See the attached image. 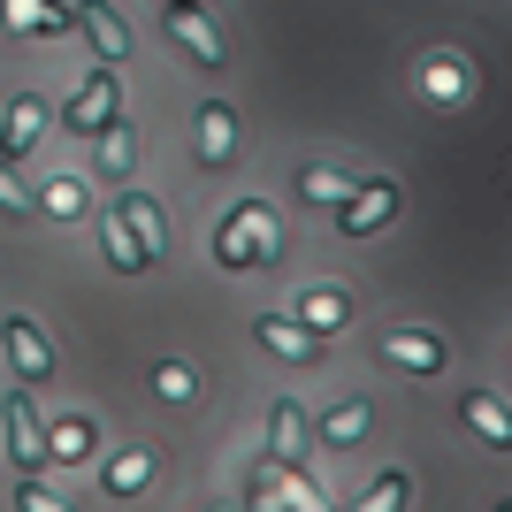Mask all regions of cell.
<instances>
[{"label": "cell", "mask_w": 512, "mask_h": 512, "mask_svg": "<svg viewBox=\"0 0 512 512\" xmlns=\"http://www.w3.org/2000/svg\"><path fill=\"white\" fill-rule=\"evenodd\" d=\"M276 253H283V222H276V207H260V199H245V207H230L214 222V260H222L230 276H253V268H268Z\"/></svg>", "instance_id": "cell-1"}, {"label": "cell", "mask_w": 512, "mask_h": 512, "mask_svg": "<svg viewBox=\"0 0 512 512\" xmlns=\"http://www.w3.org/2000/svg\"><path fill=\"white\" fill-rule=\"evenodd\" d=\"M115 115H123V85H115V62H100V69L85 77V85H77V100L62 107V130L92 138V130H100V123H115Z\"/></svg>", "instance_id": "cell-2"}, {"label": "cell", "mask_w": 512, "mask_h": 512, "mask_svg": "<svg viewBox=\"0 0 512 512\" xmlns=\"http://www.w3.org/2000/svg\"><path fill=\"white\" fill-rule=\"evenodd\" d=\"M0 421H8V459H16V474H39L46 467V421H39V406H31V390H8V398H0Z\"/></svg>", "instance_id": "cell-3"}, {"label": "cell", "mask_w": 512, "mask_h": 512, "mask_svg": "<svg viewBox=\"0 0 512 512\" xmlns=\"http://www.w3.org/2000/svg\"><path fill=\"white\" fill-rule=\"evenodd\" d=\"M0 344H8L16 383H46V375H54V337H46L31 314H8V321H0Z\"/></svg>", "instance_id": "cell-4"}, {"label": "cell", "mask_w": 512, "mask_h": 512, "mask_svg": "<svg viewBox=\"0 0 512 512\" xmlns=\"http://www.w3.org/2000/svg\"><path fill=\"white\" fill-rule=\"evenodd\" d=\"M390 214H398V184H390V176H375V184H352V192L337 199V230H344V237H375Z\"/></svg>", "instance_id": "cell-5"}, {"label": "cell", "mask_w": 512, "mask_h": 512, "mask_svg": "<svg viewBox=\"0 0 512 512\" xmlns=\"http://www.w3.org/2000/svg\"><path fill=\"white\" fill-rule=\"evenodd\" d=\"M161 23H169V39L184 46L199 69H222V62H230V46H222V31L207 23V8H192V0H169V16H161Z\"/></svg>", "instance_id": "cell-6"}, {"label": "cell", "mask_w": 512, "mask_h": 512, "mask_svg": "<svg viewBox=\"0 0 512 512\" xmlns=\"http://www.w3.org/2000/svg\"><path fill=\"white\" fill-rule=\"evenodd\" d=\"M237 161V107L199 100V169H230Z\"/></svg>", "instance_id": "cell-7"}, {"label": "cell", "mask_w": 512, "mask_h": 512, "mask_svg": "<svg viewBox=\"0 0 512 512\" xmlns=\"http://www.w3.org/2000/svg\"><path fill=\"white\" fill-rule=\"evenodd\" d=\"M306 444H314L306 406H299V398H276V406H268V459H276V467H299Z\"/></svg>", "instance_id": "cell-8"}, {"label": "cell", "mask_w": 512, "mask_h": 512, "mask_svg": "<svg viewBox=\"0 0 512 512\" xmlns=\"http://www.w3.org/2000/svg\"><path fill=\"white\" fill-rule=\"evenodd\" d=\"M92 169H100L107 184H130V169H138V130H130L123 115L92 130Z\"/></svg>", "instance_id": "cell-9"}, {"label": "cell", "mask_w": 512, "mask_h": 512, "mask_svg": "<svg viewBox=\"0 0 512 512\" xmlns=\"http://www.w3.org/2000/svg\"><path fill=\"white\" fill-rule=\"evenodd\" d=\"M39 138H46V100L39 92H16V100H8V123H0V161H23Z\"/></svg>", "instance_id": "cell-10"}, {"label": "cell", "mask_w": 512, "mask_h": 512, "mask_svg": "<svg viewBox=\"0 0 512 512\" xmlns=\"http://www.w3.org/2000/svg\"><path fill=\"white\" fill-rule=\"evenodd\" d=\"M77 31L92 39V54H100V62H115V69H123V54H130V23L115 16L107 0H77Z\"/></svg>", "instance_id": "cell-11"}, {"label": "cell", "mask_w": 512, "mask_h": 512, "mask_svg": "<svg viewBox=\"0 0 512 512\" xmlns=\"http://www.w3.org/2000/svg\"><path fill=\"white\" fill-rule=\"evenodd\" d=\"M383 360H390V367H413V375H436L451 352H444V337H436V329H383Z\"/></svg>", "instance_id": "cell-12"}, {"label": "cell", "mask_w": 512, "mask_h": 512, "mask_svg": "<svg viewBox=\"0 0 512 512\" xmlns=\"http://www.w3.org/2000/svg\"><path fill=\"white\" fill-rule=\"evenodd\" d=\"M8 31L16 39H62V31H77V8L69 0H8Z\"/></svg>", "instance_id": "cell-13"}, {"label": "cell", "mask_w": 512, "mask_h": 512, "mask_svg": "<svg viewBox=\"0 0 512 512\" xmlns=\"http://www.w3.org/2000/svg\"><path fill=\"white\" fill-rule=\"evenodd\" d=\"M291 321H299V329H314V337L329 344V329H344V321H352V299H344L337 283H314V291H299Z\"/></svg>", "instance_id": "cell-14"}, {"label": "cell", "mask_w": 512, "mask_h": 512, "mask_svg": "<svg viewBox=\"0 0 512 512\" xmlns=\"http://www.w3.org/2000/svg\"><path fill=\"white\" fill-rule=\"evenodd\" d=\"M92 451H100V428L85 413H62V421H46V459L54 467H85Z\"/></svg>", "instance_id": "cell-15"}, {"label": "cell", "mask_w": 512, "mask_h": 512, "mask_svg": "<svg viewBox=\"0 0 512 512\" xmlns=\"http://www.w3.org/2000/svg\"><path fill=\"white\" fill-rule=\"evenodd\" d=\"M115 207H123L130 237H138V253H146V268H153V260L169 253V222H161V199H146V192H123Z\"/></svg>", "instance_id": "cell-16"}, {"label": "cell", "mask_w": 512, "mask_h": 512, "mask_svg": "<svg viewBox=\"0 0 512 512\" xmlns=\"http://www.w3.org/2000/svg\"><path fill=\"white\" fill-rule=\"evenodd\" d=\"M253 337L268 344L276 360H321V337H314V329H299L291 314H260V321H253Z\"/></svg>", "instance_id": "cell-17"}, {"label": "cell", "mask_w": 512, "mask_h": 512, "mask_svg": "<svg viewBox=\"0 0 512 512\" xmlns=\"http://www.w3.org/2000/svg\"><path fill=\"white\" fill-rule=\"evenodd\" d=\"M459 421H467L482 444H512V413H505L497 390H467V398H459Z\"/></svg>", "instance_id": "cell-18"}, {"label": "cell", "mask_w": 512, "mask_h": 512, "mask_svg": "<svg viewBox=\"0 0 512 512\" xmlns=\"http://www.w3.org/2000/svg\"><path fill=\"white\" fill-rule=\"evenodd\" d=\"M421 92L436 107H459L467 100V62L459 54H421Z\"/></svg>", "instance_id": "cell-19"}, {"label": "cell", "mask_w": 512, "mask_h": 512, "mask_svg": "<svg viewBox=\"0 0 512 512\" xmlns=\"http://www.w3.org/2000/svg\"><path fill=\"white\" fill-rule=\"evenodd\" d=\"M100 253L123 268V276H146V253H138V237H130V222H123V207H107L100 214Z\"/></svg>", "instance_id": "cell-20"}, {"label": "cell", "mask_w": 512, "mask_h": 512, "mask_svg": "<svg viewBox=\"0 0 512 512\" xmlns=\"http://www.w3.org/2000/svg\"><path fill=\"white\" fill-rule=\"evenodd\" d=\"M146 482H153V451H115V459L100 467V490L107 497H138Z\"/></svg>", "instance_id": "cell-21"}, {"label": "cell", "mask_w": 512, "mask_h": 512, "mask_svg": "<svg viewBox=\"0 0 512 512\" xmlns=\"http://www.w3.org/2000/svg\"><path fill=\"white\" fill-rule=\"evenodd\" d=\"M367 421H375V413H367V398H337V406H329V421H321V444L329 451H352L367 436Z\"/></svg>", "instance_id": "cell-22"}, {"label": "cell", "mask_w": 512, "mask_h": 512, "mask_svg": "<svg viewBox=\"0 0 512 512\" xmlns=\"http://www.w3.org/2000/svg\"><path fill=\"white\" fill-rule=\"evenodd\" d=\"M31 214H54V222L85 214V184H77V176H46V184H39V199H31Z\"/></svg>", "instance_id": "cell-23"}, {"label": "cell", "mask_w": 512, "mask_h": 512, "mask_svg": "<svg viewBox=\"0 0 512 512\" xmlns=\"http://www.w3.org/2000/svg\"><path fill=\"white\" fill-rule=\"evenodd\" d=\"M344 192H352V176H344V169H329V161L299 169V199H306V207H337Z\"/></svg>", "instance_id": "cell-24"}, {"label": "cell", "mask_w": 512, "mask_h": 512, "mask_svg": "<svg viewBox=\"0 0 512 512\" xmlns=\"http://www.w3.org/2000/svg\"><path fill=\"white\" fill-rule=\"evenodd\" d=\"M153 398H169V406H192V398H199V375H192L184 360H161V367H153Z\"/></svg>", "instance_id": "cell-25"}, {"label": "cell", "mask_w": 512, "mask_h": 512, "mask_svg": "<svg viewBox=\"0 0 512 512\" xmlns=\"http://www.w3.org/2000/svg\"><path fill=\"white\" fill-rule=\"evenodd\" d=\"M245 497H253V505H283V467L268 459V451H260V467H253V482H245Z\"/></svg>", "instance_id": "cell-26"}, {"label": "cell", "mask_w": 512, "mask_h": 512, "mask_svg": "<svg viewBox=\"0 0 512 512\" xmlns=\"http://www.w3.org/2000/svg\"><path fill=\"white\" fill-rule=\"evenodd\" d=\"M406 490H413V482H406V474H398V467H390L383 482H375V490L360 497V512H398V505H406Z\"/></svg>", "instance_id": "cell-27"}, {"label": "cell", "mask_w": 512, "mask_h": 512, "mask_svg": "<svg viewBox=\"0 0 512 512\" xmlns=\"http://www.w3.org/2000/svg\"><path fill=\"white\" fill-rule=\"evenodd\" d=\"M0 214H31V192L16 184V161H0Z\"/></svg>", "instance_id": "cell-28"}, {"label": "cell", "mask_w": 512, "mask_h": 512, "mask_svg": "<svg viewBox=\"0 0 512 512\" xmlns=\"http://www.w3.org/2000/svg\"><path fill=\"white\" fill-rule=\"evenodd\" d=\"M16 505H23V512H62V497L46 490V482H31V474H23V482H16Z\"/></svg>", "instance_id": "cell-29"}, {"label": "cell", "mask_w": 512, "mask_h": 512, "mask_svg": "<svg viewBox=\"0 0 512 512\" xmlns=\"http://www.w3.org/2000/svg\"><path fill=\"white\" fill-rule=\"evenodd\" d=\"M192 8H207V0H192Z\"/></svg>", "instance_id": "cell-30"}]
</instances>
